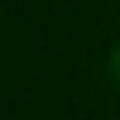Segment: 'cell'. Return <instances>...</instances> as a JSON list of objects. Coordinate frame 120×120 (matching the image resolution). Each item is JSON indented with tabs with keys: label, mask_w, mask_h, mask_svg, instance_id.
<instances>
[{
	"label": "cell",
	"mask_w": 120,
	"mask_h": 120,
	"mask_svg": "<svg viewBox=\"0 0 120 120\" xmlns=\"http://www.w3.org/2000/svg\"><path fill=\"white\" fill-rule=\"evenodd\" d=\"M110 73H112V78L120 84V45L112 50V55H110Z\"/></svg>",
	"instance_id": "obj_1"
}]
</instances>
